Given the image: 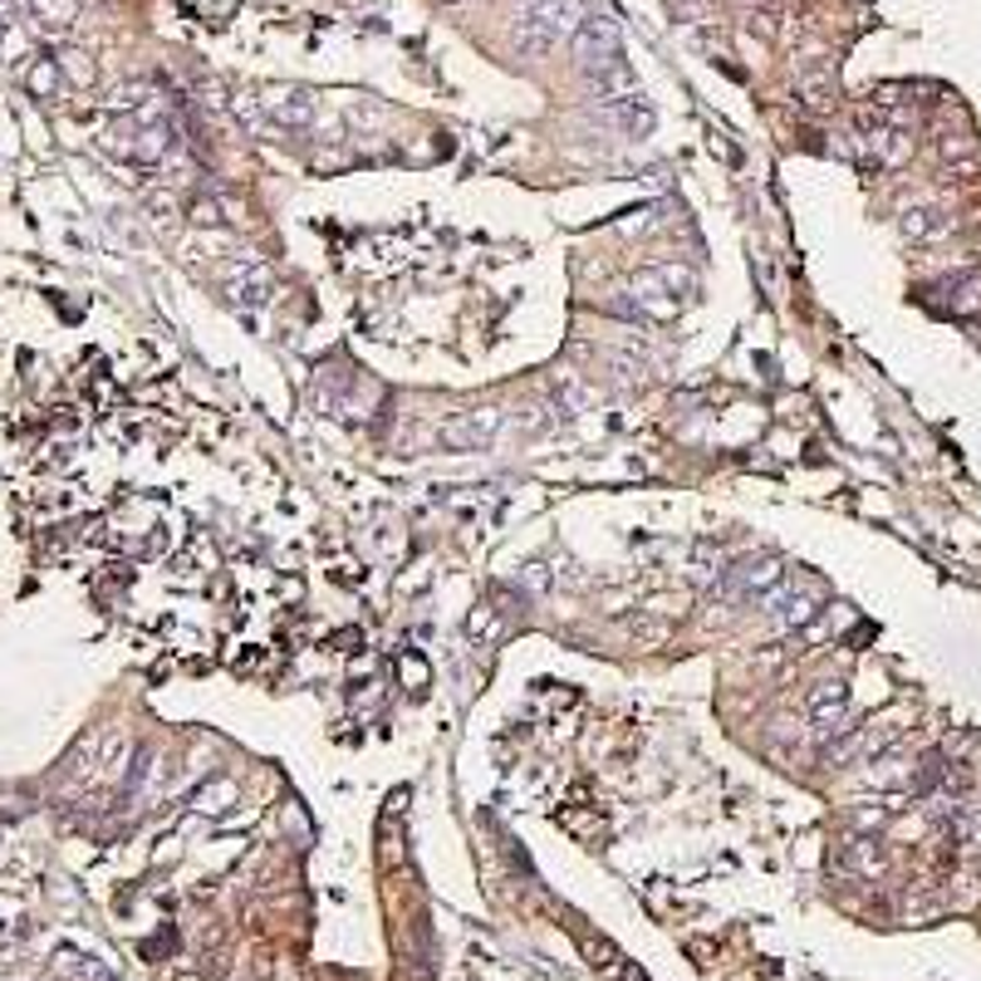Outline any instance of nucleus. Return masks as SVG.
Segmentation results:
<instances>
[{"instance_id":"nucleus-5","label":"nucleus","mask_w":981,"mask_h":981,"mask_svg":"<svg viewBox=\"0 0 981 981\" xmlns=\"http://www.w3.org/2000/svg\"><path fill=\"white\" fill-rule=\"evenodd\" d=\"M780 579H785V560H776V555H751V560L726 569L722 584H716V599H756V604H761Z\"/></svg>"},{"instance_id":"nucleus-4","label":"nucleus","mask_w":981,"mask_h":981,"mask_svg":"<svg viewBox=\"0 0 981 981\" xmlns=\"http://www.w3.org/2000/svg\"><path fill=\"white\" fill-rule=\"evenodd\" d=\"M820 604H825V589H820L815 579H790V575L761 599V609L776 618L780 628H805V624H815Z\"/></svg>"},{"instance_id":"nucleus-6","label":"nucleus","mask_w":981,"mask_h":981,"mask_svg":"<svg viewBox=\"0 0 981 981\" xmlns=\"http://www.w3.org/2000/svg\"><path fill=\"white\" fill-rule=\"evenodd\" d=\"M501 413L495 408H471V413H457L452 422H442V432H437V442L447 452H481V447H491L495 437H501Z\"/></svg>"},{"instance_id":"nucleus-12","label":"nucleus","mask_w":981,"mask_h":981,"mask_svg":"<svg viewBox=\"0 0 981 981\" xmlns=\"http://www.w3.org/2000/svg\"><path fill=\"white\" fill-rule=\"evenodd\" d=\"M899 226H903V236H908V241H937V236L952 231V221L937 216V211H927V207H908Z\"/></svg>"},{"instance_id":"nucleus-2","label":"nucleus","mask_w":981,"mask_h":981,"mask_svg":"<svg viewBox=\"0 0 981 981\" xmlns=\"http://www.w3.org/2000/svg\"><path fill=\"white\" fill-rule=\"evenodd\" d=\"M589 20L584 0H521V25L515 45L525 55H550L560 40H575V30Z\"/></svg>"},{"instance_id":"nucleus-14","label":"nucleus","mask_w":981,"mask_h":981,"mask_svg":"<svg viewBox=\"0 0 981 981\" xmlns=\"http://www.w3.org/2000/svg\"><path fill=\"white\" fill-rule=\"evenodd\" d=\"M800 93H805L810 109H825V103H829V79H825V74H805V79H800Z\"/></svg>"},{"instance_id":"nucleus-10","label":"nucleus","mask_w":981,"mask_h":981,"mask_svg":"<svg viewBox=\"0 0 981 981\" xmlns=\"http://www.w3.org/2000/svg\"><path fill=\"white\" fill-rule=\"evenodd\" d=\"M231 294H236L241 304H266L270 294H276V285H270V270L260 266V260H246V266L231 270Z\"/></svg>"},{"instance_id":"nucleus-7","label":"nucleus","mask_w":981,"mask_h":981,"mask_svg":"<svg viewBox=\"0 0 981 981\" xmlns=\"http://www.w3.org/2000/svg\"><path fill=\"white\" fill-rule=\"evenodd\" d=\"M805 706H810V722H815L820 746H829L839 732H849V688H844V682H815Z\"/></svg>"},{"instance_id":"nucleus-9","label":"nucleus","mask_w":981,"mask_h":981,"mask_svg":"<svg viewBox=\"0 0 981 981\" xmlns=\"http://www.w3.org/2000/svg\"><path fill=\"white\" fill-rule=\"evenodd\" d=\"M599 123H609L614 133H624V138H648L653 133V109L633 93V99H614V103H599Z\"/></svg>"},{"instance_id":"nucleus-3","label":"nucleus","mask_w":981,"mask_h":981,"mask_svg":"<svg viewBox=\"0 0 981 981\" xmlns=\"http://www.w3.org/2000/svg\"><path fill=\"white\" fill-rule=\"evenodd\" d=\"M688 270L678 266H658V270H643L638 280H633V304H638V314H648V320H678L682 310V294L678 290H692Z\"/></svg>"},{"instance_id":"nucleus-11","label":"nucleus","mask_w":981,"mask_h":981,"mask_svg":"<svg viewBox=\"0 0 981 981\" xmlns=\"http://www.w3.org/2000/svg\"><path fill=\"white\" fill-rule=\"evenodd\" d=\"M863 147H869L873 167H899V163H908L913 138L899 129H873V133H863Z\"/></svg>"},{"instance_id":"nucleus-8","label":"nucleus","mask_w":981,"mask_h":981,"mask_svg":"<svg viewBox=\"0 0 981 981\" xmlns=\"http://www.w3.org/2000/svg\"><path fill=\"white\" fill-rule=\"evenodd\" d=\"M260 113H266L276 129H314L320 123V99L304 89H270L260 99Z\"/></svg>"},{"instance_id":"nucleus-13","label":"nucleus","mask_w":981,"mask_h":981,"mask_svg":"<svg viewBox=\"0 0 981 981\" xmlns=\"http://www.w3.org/2000/svg\"><path fill=\"white\" fill-rule=\"evenodd\" d=\"M25 83L40 93V99H49V93L59 89V59H40V65L30 69V79H25Z\"/></svg>"},{"instance_id":"nucleus-1","label":"nucleus","mask_w":981,"mask_h":981,"mask_svg":"<svg viewBox=\"0 0 981 981\" xmlns=\"http://www.w3.org/2000/svg\"><path fill=\"white\" fill-rule=\"evenodd\" d=\"M575 49V65L589 79V89L599 93V103H614V99H633L638 93V79H633L628 59H624V40H618V25L604 15H589L584 25L575 30L569 40Z\"/></svg>"}]
</instances>
